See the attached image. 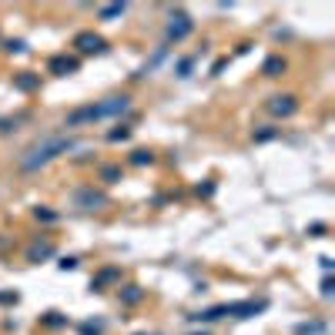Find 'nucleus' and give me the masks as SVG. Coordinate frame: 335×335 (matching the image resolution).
Segmentation results:
<instances>
[{
	"mask_svg": "<svg viewBox=\"0 0 335 335\" xmlns=\"http://www.w3.org/2000/svg\"><path fill=\"white\" fill-rule=\"evenodd\" d=\"M131 108V98L124 94H114V98H104L100 104H84L78 111L67 114V128H80V124H90V121H104V118H114V114H124Z\"/></svg>",
	"mask_w": 335,
	"mask_h": 335,
	"instance_id": "1",
	"label": "nucleus"
},
{
	"mask_svg": "<svg viewBox=\"0 0 335 335\" xmlns=\"http://www.w3.org/2000/svg\"><path fill=\"white\" fill-rule=\"evenodd\" d=\"M70 148H74L70 138H50V141H44V144H34L30 151L20 158V168L24 171H40V168L50 164L57 154H67Z\"/></svg>",
	"mask_w": 335,
	"mask_h": 335,
	"instance_id": "2",
	"label": "nucleus"
},
{
	"mask_svg": "<svg viewBox=\"0 0 335 335\" xmlns=\"http://www.w3.org/2000/svg\"><path fill=\"white\" fill-rule=\"evenodd\" d=\"M265 308V302H232V305H214L208 312L194 315V318H204V322H214V318H224V315H234V318H248Z\"/></svg>",
	"mask_w": 335,
	"mask_h": 335,
	"instance_id": "3",
	"label": "nucleus"
},
{
	"mask_svg": "<svg viewBox=\"0 0 335 335\" xmlns=\"http://www.w3.org/2000/svg\"><path fill=\"white\" fill-rule=\"evenodd\" d=\"M74 47H78V54H104L108 50V40L94 30H80L74 37Z\"/></svg>",
	"mask_w": 335,
	"mask_h": 335,
	"instance_id": "4",
	"label": "nucleus"
},
{
	"mask_svg": "<svg viewBox=\"0 0 335 335\" xmlns=\"http://www.w3.org/2000/svg\"><path fill=\"white\" fill-rule=\"evenodd\" d=\"M191 34V17L184 10H171V24H168V40H184Z\"/></svg>",
	"mask_w": 335,
	"mask_h": 335,
	"instance_id": "5",
	"label": "nucleus"
},
{
	"mask_svg": "<svg viewBox=\"0 0 335 335\" xmlns=\"http://www.w3.org/2000/svg\"><path fill=\"white\" fill-rule=\"evenodd\" d=\"M74 201H78V208H104L108 204V194L104 191H94V188H78L74 191Z\"/></svg>",
	"mask_w": 335,
	"mask_h": 335,
	"instance_id": "6",
	"label": "nucleus"
},
{
	"mask_svg": "<svg viewBox=\"0 0 335 335\" xmlns=\"http://www.w3.org/2000/svg\"><path fill=\"white\" fill-rule=\"evenodd\" d=\"M268 111L275 114V118H288V114L298 111V100L292 98V94H285V98H272L268 100Z\"/></svg>",
	"mask_w": 335,
	"mask_h": 335,
	"instance_id": "7",
	"label": "nucleus"
},
{
	"mask_svg": "<svg viewBox=\"0 0 335 335\" xmlns=\"http://www.w3.org/2000/svg\"><path fill=\"white\" fill-rule=\"evenodd\" d=\"M78 57H67V54H57V57H50V74H74V70H78Z\"/></svg>",
	"mask_w": 335,
	"mask_h": 335,
	"instance_id": "8",
	"label": "nucleus"
},
{
	"mask_svg": "<svg viewBox=\"0 0 335 335\" xmlns=\"http://www.w3.org/2000/svg\"><path fill=\"white\" fill-rule=\"evenodd\" d=\"M14 88L17 90H37L40 88V78L30 74V70H20V74H14Z\"/></svg>",
	"mask_w": 335,
	"mask_h": 335,
	"instance_id": "9",
	"label": "nucleus"
},
{
	"mask_svg": "<svg viewBox=\"0 0 335 335\" xmlns=\"http://www.w3.org/2000/svg\"><path fill=\"white\" fill-rule=\"evenodd\" d=\"M285 67H288V64H285V57L275 54V57H268V60H265L262 74H265V78H278V74H285Z\"/></svg>",
	"mask_w": 335,
	"mask_h": 335,
	"instance_id": "10",
	"label": "nucleus"
},
{
	"mask_svg": "<svg viewBox=\"0 0 335 335\" xmlns=\"http://www.w3.org/2000/svg\"><path fill=\"white\" fill-rule=\"evenodd\" d=\"M124 10H128L124 4H108V7H100V10H98V17H100V20H114V17H121Z\"/></svg>",
	"mask_w": 335,
	"mask_h": 335,
	"instance_id": "11",
	"label": "nucleus"
},
{
	"mask_svg": "<svg viewBox=\"0 0 335 335\" xmlns=\"http://www.w3.org/2000/svg\"><path fill=\"white\" fill-rule=\"evenodd\" d=\"M111 278H121V272H118V268H104L98 278H94V285H90V288H100L104 282H111Z\"/></svg>",
	"mask_w": 335,
	"mask_h": 335,
	"instance_id": "12",
	"label": "nucleus"
},
{
	"mask_svg": "<svg viewBox=\"0 0 335 335\" xmlns=\"http://www.w3.org/2000/svg\"><path fill=\"white\" fill-rule=\"evenodd\" d=\"M47 255H54V248H50V245H34L30 252H27V258H30V262H37V258H47Z\"/></svg>",
	"mask_w": 335,
	"mask_h": 335,
	"instance_id": "13",
	"label": "nucleus"
},
{
	"mask_svg": "<svg viewBox=\"0 0 335 335\" xmlns=\"http://www.w3.org/2000/svg\"><path fill=\"white\" fill-rule=\"evenodd\" d=\"M151 161H154V154H151V151H134V154H131V164H138V168H141V164H151Z\"/></svg>",
	"mask_w": 335,
	"mask_h": 335,
	"instance_id": "14",
	"label": "nucleus"
},
{
	"mask_svg": "<svg viewBox=\"0 0 335 335\" xmlns=\"http://www.w3.org/2000/svg\"><path fill=\"white\" fill-rule=\"evenodd\" d=\"M100 178H104V181H111V184H114V181L121 178V168H114V164H108V168H100Z\"/></svg>",
	"mask_w": 335,
	"mask_h": 335,
	"instance_id": "15",
	"label": "nucleus"
},
{
	"mask_svg": "<svg viewBox=\"0 0 335 335\" xmlns=\"http://www.w3.org/2000/svg\"><path fill=\"white\" fill-rule=\"evenodd\" d=\"M128 134H131V128H124V124H121V131H111V134H108V141H124Z\"/></svg>",
	"mask_w": 335,
	"mask_h": 335,
	"instance_id": "16",
	"label": "nucleus"
},
{
	"mask_svg": "<svg viewBox=\"0 0 335 335\" xmlns=\"http://www.w3.org/2000/svg\"><path fill=\"white\" fill-rule=\"evenodd\" d=\"M7 50H10V54H24L27 47H24V40H10V44H7Z\"/></svg>",
	"mask_w": 335,
	"mask_h": 335,
	"instance_id": "17",
	"label": "nucleus"
},
{
	"mask_svg": "<svg viewBox=\"0 0 335 335\" xmlns=\"http://www.w3.org/2000/svg\"><path fill=\"white\" fill-rule=\"evenodd\" d=\"M191 64H194V60H191V57H188V60H181V67H178V78H188Z\"/></svg>",
	"mask_w": 335,
	"mask_h": 335,
	"instance_id": "18",
	"label": "nucleus"
},
{
	"mask_svg": "<svg viewBox=\"0 0 335 335\" xmlns=\"http://www.w3.org/2000/svg\"><path fill=\"white\" fill-rule=\"evenodd\" d=\"M37 218H40V222H54L57 214H54V212H47V208H37Z\"/></svg>",
	"mask_w": 335,
	"mask_h": 335,
	"instance_id": "19",
	"label": "nucleus"
},
{
	"mask_svg": "<svg viewBox=\"0 0 335 335\" xmlns=\"http://www.w3.org/2000/svg\"><path fill=\"white\" fill-rule=\"evenodd\" d=\"M275 134H278V131H272V128H268V131H258V134H255V141H272Z\"/></svg>",
	"mask_w": 335,
	"mask_h": 335,
	"instance_id": "20",
	"label": "nucleus"
},
{
	"mask_svg": "<svg viewBox=\"0 0 335 335\" xmlns=\"http://www.w3.org/2000/svg\"><path fill=\"white\" fill-rule=\"evenodd\" d=\"M44 322H47V325H64V318H57V312H47Z\"/></svg>",
	"mask_w": 335,
	"mask_h": 335,
	"instance_id": "21",
	"label": "nucleus"
},
{
	"mask_svg": "<svg viewBox=\"0 0 335 335\" xmlns=\"http://www.w3.org/2000/svg\"><path fill=\"white\" fill-rule=\"evenodd\" d=\"M201 335H204V332H201Z\"/></svg>",
	"mask_w": 335,
	"mask_h": 335,
	"instance_id": "22",
	"label": "nucleus"
}]
</instances>
